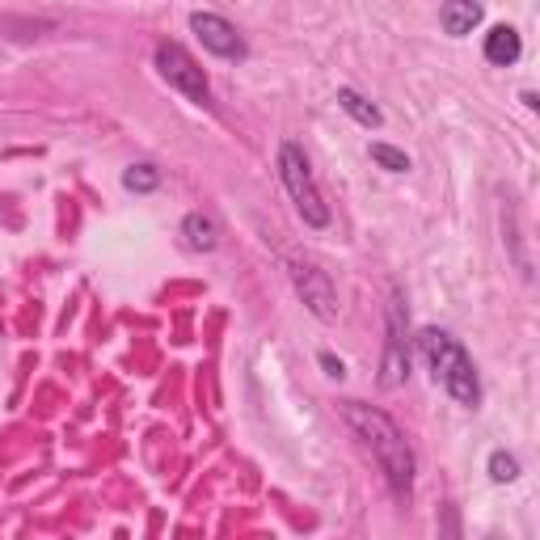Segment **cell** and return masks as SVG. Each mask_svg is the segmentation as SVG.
I'll return each instance as SVG.
<instances>
[{
  "instance_id": "cell-13",
  "label": "cell",
  "mask_w": 540,
  "mask_h": 540,
  "mask_svg": "<svg viewBox=\"0 0 540 540\" xmlns=\"http://www.w3.org/2000/svg\"><path fill=\"white\" fill-rule=\"evenodd\" d=\"M486 469H490V481H498V486H511V481H519V456H511L507 448H498V452H490Z\"/></svg>"
},
{
  "instance_id": "cell-3",
  "label": "cell",
  "mask_w": 540,
  "mask_h": 540,
  "mask_svg": "<svg viewBox=\"0 0 540 540\" xmlns=\"http://www.w3.org/2000/svg\"><path fill=\"white\" fill-rule=\"evenodd\" d=\"M279 178H283L287 195H292L300 220L308 228H330V203L321 199L317 178H313V169H308V157H304V148L296 140L279 144Z\"/></svg>"
},
{
  "instance_id": "cell-7",
  "label": "cell",
  "mask_w": 540,
  "mask_h": 540,
  "mask_svg": "<svg viewBox=\"0 0 540 540\" xmlns=\"http://www.w3.org/2000/svg\"><path fill=\"white\" fill-rule=\"evenodd\" d=\"M190 30H195L199 43L211 55H220V60H245V55H249V47H245V38L237 34V26L228 22V17H220V13H190Z\"/></svg>"
},
{
  "instance_id": "cell-9",
  "label": "cell",
  "mask_w": 540,
  "mask_h": 540,
  "mask_svg": "<svg viewBox=\"0 0 540 540\" xmlns=\"http://www.w3.org/2000/svg\"><path fill=\"white\" fill-rule=\"evenodd\" d=\"M486 60L494 64V68H511V64H519V55H524V43H519V30L515 26H494L490 34H486Z\"/></svg>"
},
{
  "instance_id": "cell-6",
  "label": "cell",
  "mask_w": 540,
  "mask_h": 540,
  "mask_svg": "<svg viewBox=\"0 0 540 540\" xmlns=\"http://www.w3.org/2000/svg\"><path fill=\"white\" fill-rule=\"evenodd\" d=\"M287 275H292L300 300L308 304V313H313L317 321H338V313H342L338 292H334L330 275H325L317 262H300V258H292V262H287Z\"/></svg>"
},
{
  "instance_id": "cell-14",
  "label": "cell",
  "mask_w": 540,
  "mask_h": 540,
  "mask_svg": "<svg viewBox=\"0 0 540 540\" xmlns=\"http://www.w3.org/2000/svg\"><path fill=\"white\" fill-rule=\"evenodd\" d=\"M372 161L380 165V169H389V173H410V157H405L401 148H393V144H372Z\"/></svg>"
},
{
  "instance_id": "cell-11",
  "label": "cell",
  "mask_w": 540,
  "mask_h": 540,
  "mask_svg": "<svg viewBox=\"0 0 540 540\" xmlns=\"http://www.w3.org/2000/svg\"><path fill=\"white\" fill-rule=\"evenodd\" d=\"M338 106H342L346 114H351V119H355L359 127H368V131L384 127V114H380V106L363 98L359 89H338Z\"/></svg>"
},
{
  "instance_id": "cell-12",
  "label": "cell",
  "mask_w": 540,
  "mask_h": 540,
  "mask_svg": "<svg viewBox=\"0 0 540 540\" xmlns=\"http://www.w3.org/2000/svg\"><path fill=\"white\" fill-rule=\"evenodd\" d=\"M123 186L131 190V195H152V190L161 186V169L152 161H135L123 169Z\"/></svg>"
},
{
  "instance_id": "cell-8",
  "label": "cell",
  "mask_w": 540,
  "mask_h": 540,
  "mask_svg": "<svg viewBox=\"0 0 540 540\" xmlns=\"http://www.w3.org/2000/svg\"><path fill=\"white\" fill-rule=\"evenodd\" d=\"M439 26H443V34L465 38V34H473L481 26V5H477V0H443Z\"/></svg>"
},
{
  "instance_id": "cell-4",
  "label": "cell",
  "mask_w": 540,
  "mask_h": 540,
  "mask_svg": "<svg viewBox=\"0 0 540 540\" xmlns=\"http://www.w3.org/2000/svg\"><path fill=\"white\" fill-rule=\"evenodd\" d=\"M410 380V321H405V300L393 287L389 313H384V355H380V389H401Z\"/></svg>"
},
{
  "instance_id": "cell-1",
  "label": "cell",
  "mask_w": 540,
  "mask_h": 540,
  "mask_svg": "<svg viewBox=\"0 0 540 540\" xmlns=\"http://www.w3.org/2000/svg\"><path fill=\"white\" fill-rule=\"evenodd\" d=\"M338 414H342L346 427L355 431V439L363 443V448L376 456V465H380L384 481H389V490L401 498V503H410L418 460H414V448H410V439H405V431L384 410L363 405V401H342Z\"/></svg>"
},
{
  "instance_id": "cell-10",
  "label": "cell",
  "mask_w": 540,
  "mask_h": 540,
  "mask_svg": "<svg viewBox=\"0 0 540 540\" xmlns=\"http://www.w3.org/2000/svg\"><path fill=\"white\" fill-rule=\"evenodd\" d=\"M182 237L190 249H199V254H211V249L220 245V228L211 216H203V211H190V216L182 220Z\"/></svg>"
},
{
  "instance_id": "cell-2",
  "label": "cell",
  "mask_w": 540,
  "mask_h": 540,
  "mask_svg": "<svg viewBox=\"0 0 540 540\" xmlns=\"http://www.w3.org/2000/svg\"><path fill=\"white\" fill-rule=\"evenodd\" d=\"M418 346H422V355H427L435 380L448 389V397L456 405H465V410H477L481 405V380H477V368H473L465 346H460L448 330H435V325L418 334Z\"/></svg>"
},
{
  "instance_id": "cell-5",
  "label": "cell",
  "mask_w": 540,
  "mask_h": 540,
  "mask_svg": "<svg viewBox=\"0 0 540 540\" xmlns=\"http://www.w3.org/2000/svg\"><path fill=\"white\" fill-rule=\"evenodd\" d=\"M157 72L182 93V98H190L195 106H211L207 72L199 68V60L182 43H169V38H165V43H157Z\"/></svg>"
},
{
  "instance_id": "cell-15",
  "label": "cell",
  "mask_w": 540,
  "mask_h": 540,
  "mask_svg": "<svg viewBox=\"0 0 540 540\" xmlns=\"http://www.w3.org/2000/svg\"><path fill=\"white\" fill-rule=\"evenodd\" d=\"M317 363L325 368V376H330V380H342V376H346V363H342L338 355H330V351H321V355H317Z\"/></svg>"
}]
</instances>
